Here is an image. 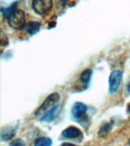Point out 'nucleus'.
Segmentation results:
<instances>
[{
  "instance_id": "2eb2a0df",
  "label": "nucleus",
  "mask_w": 130,
  "mask_h": 146,
  "mask_svg": "<svg viewBox=\"0 0 130 146\" xmlns=\"http://www.w3.org/2000/svg\"><path fill=\"white\" fill-rule=\"evenodd\" d=\"M60 146H78L76 145H74V144H71V143H63V144H62Z\"/></svg>"
},
{
  "instance_id": "dca6fc26",
  "label": "nucleus",
  "mask_w": 130,
  "mask_h": 146,
  "mask_svg": "<svg viewBox=\"0 0 130 146\" xmlns=\"http://www.w3.org/2000/svg\"><path fill=\"white\" fill-rule=\"evenodd\" d=\"M127 111L130 113V103L129 104H128V106H127Z\"/></svg>"
},
{
  "instance_id": "f03ea898",
  "label": "nucleus",
  "mask_w": 130,
  "mask_h": 146,
  "mask_svg": "<svg viewBox=\"0 0 130 146\" xmlns=\"http://www.w3.org/2000/svg\"><path fill=\"white\" fill-rule=\"evenodd\" d=\"M59 98H60L59 94L56 92L50 94L47 98H46L44 102L40 105V107L36 110V112H35V116H43L46 112H47L48 110L52 109V107L56 106V104L59 101Z\"/></svg>"
},
{
  "instance_id": "0eeeda50",
  "label": "nucleus",
  "mask_w": 130,
  "mask_h": 146,
  "mask_svg": "<svg viewBox=\"0 0 130 146\" xmlns=\"http://www.w3.org/2000/svg\"><path fill=\"white\" fill-rule=\"evenodd\" d=\"M82 134V131L75 126H69L62 132V135L66 139H77Z\"/></svg>"
},
{
  "instance_id": "6e6552de",
  "label": "nucleus",
  "mask_w": 130,
  "mask_h": 146,
  "mask_svg": "<svg viewBox=\"0 0 130 146\" xmlns=\"http://www.w3.org/2000/svg\"><path fill=\"white\" fill-rule=\"evenodd\" d=\"M15 134L16 131L14 128L7 126V127L3 128L1 131V139L3 141H9L13 139Z\"/></svg>"
},
{
  "instance_id": "1a4fd4ad",
  "label": "nucleus",
  "mask_w": 130,
  "mask_h": 146,
  "mask_svg": "<svg viewBox=\"0 0 130 146\" xmlns=\"http://www.w3.org/2000/svg\"><path fill=\"white\" fill-rule=\"evenodd\" d=\"M40 28V23L36 22V21L29 22L27 25H25V27H24L25 31H26L31 35H34V34L38 33Z\"/></svg>"
},
{
  "instance_id": "423d86ee",
  "label": "nucleus",
  "mask_w": 130,
  "mask_h": 146,
  "mask_svg": "<svg viewBox=\"0 0 130 146\" xmlns=\"http://www.w3.org/2000/svg\"><path fill=\"white\" fill-rule=\"evenodd\" d=\"M60 111V105H56L53 107L52 109L46 112L41 117V121L46 122V123H50L56 118L58 114L59 113Z\"/></svg>"
},
{
  "instance_id": "4468645a",
  "label": "nucleus",
  "mask_w": 130,
  "mask_h": 146,
  "mask_svg": "<svg viewBox=\"0 0 130 146\" xmlns=\"http://www.w3.org/2000/svg\"><path fill=\"white\" fill-rule=\"evenodd\" d=\"M9 146H25V143L20 139H15L11 143L9 144Z\"/></svg>"
},
{
  "instance_id": "7ed1b4c3",
  "label": "nucleus",
  "mask_w": 130,
  "mask_h": 146,
  "mask_svg": "<svg viewBox=\"0 0 130 146\" xmlns=\"http://www.w3.org/2000/svg\"><path fill=\"white\" fill-rule=\"evenodd\" d=\"M32 6L36 13L44 15L52 9V0H33Z\"/></svg>"
},
{
  "instance_id": "a211bd4d",
  "label": "nucleus",
  "mask_w": 130,
  "mask_h": 146,
  "mask_svg": "<svg viewBox=\"0 0 130 146\" xmlns=\"http://www.w3.org/2000/svg\"><path fill=\"white\" fill-rule=\"evenodd\" d=\"M62 2H63L64 3H65V2H67V1H68V0H62Z\"/></svg>"
},
{
  "instance_id": "9b49d317",
  "label": "nucleus",
  "mask_w": 130,
  "mask_h": 146,
  "mask_svg": "<svg viewBox=\"0 0 130 146\" xmlns=\"http://www.w3.org/2000/svg\"><path fill=\"white\" fill-rule=\"evenodd\" d=\"M52 140L47 137H41L36 139L34 141V146H51L52 145Z\"/></svg>"
},
{
  "instance_id": "f3484780",
  "label": "nucleus",
  "mask_w": 130,
  "mask_h": 146,
  "mask_svg": "<svg viewBox=\"0 0 130 146\" xmlns=\"http://www.w3.org/2000/svg\"><path fill=\"white\" fill-rule=\"evenodd\" d=\"M127 90L130 92V83L129 84H127Z\"/></svg>"
},
{
  "instance_id": "f257e3e1",
  "label": "nucleus",
  "mask_w": 130,
  "mask_h": 146,
  "mask_svg": "<svg viewBox=\"0 0 130 146\" xmlns=\"http://www.w3.org/2000/svg\"><path fill=\"white\" fill-rule=\"evenodd\" d=\"M8 19L9 26L14 29L20 30L24 28L25 26V14L22 10L16 9Z\"/></svg>"
},
{
  "instance_id": "20e7f679",
  "label": "nucleus",
  "mask_w": 130,
  "mask_h": 146,
  "mask_svg": "<svg viewBox=\"0 0 130 146\" xmlns=\"http://www.w3.org/2000/svg\"><path fill=\"white\" fill-rule=\"evenodd\" d=\"M123 78V72L119 70L113 71L109 77V91L113 94L117 91Z\"/></svg>"
},
{
  "instance_id": "ddd939ff",
  "label": "nucleus",
  "mask_w": 130,
  "mask_h": 146,
  "mask_svg": "<svg viewBox=\"0 0 130 146\" xmlns=\"http://www.w3.org/2000/svg\"><path fill=\"white\" fill-rule=\"evenodd\" d=\"M112 129V124L111 123H105L101 126L99 132L100 135H106Z\"/></svg>"
},
{
  "instance_id": "f8f14e48",
  "label": "nucleus",
  "mask_w": 130,
  "mask_h": 146,
  "mask_svg": "<svg viewBox=\"0 0 130 146\" xmlns=\"http://www.w3.org/2000/svg\"><path fill=\"white\" fill-rule=\"evenodd\" d=\"M17 5L18 3L17 2H15L14 4H12L10 7L9 8H6V9H3L2 8L1 9V11H2V13L4 16V18H8L9 16L11 15V14L13 13L14 11H15L16 9H17Z\"/></svg>"
},
{
  "instance_id": "39448f33",
  "label": "nucleus",
  "mask_w": 130,
  "mask_h": 146,
  "mask_svg": "<svg viewBox=\"0 0 130 146\" xmlns=\"http://www.w3.org/2000/svg\"><path fill=\"white\" fill-rule=\"evenodd\" d=\"M88 107L84 104L82 102L75 103L72 110V114L74 118L81 119L85 115Z\"/></svg>"
},
{
  "instance_id": "6ab92c4d",
  "label": "nucleus",
  "mask_w": 130,
  "mask_h": 146,
  "mask_svg": "<svg viewBox=\"0 0 130 146\" xmlns=\"http://www.w3.org/2000/svg\"><path fill=\"white\" fill-rule=\"evenodd\" d=\"M129 146H130V139H129Z\"/></svg>"
},
{
  "instance_id": "9d476101",
  "label": "nucleus",
  "mask_w": 130,
  "mask_h": 146,
  "mask_svg": "<svg viewBox=\"0 0 130 146\" xmlns=\"http://www.w3.org/2000/svg\"><path fill=\"white\" fill-rule=\"evenodd\" d=\"M92 76V70L90 68L85 69L82 72L80 75V81L84 84H88L90 82L91 78Z\"/></svg>"
}]
</instances>
